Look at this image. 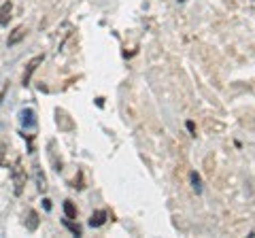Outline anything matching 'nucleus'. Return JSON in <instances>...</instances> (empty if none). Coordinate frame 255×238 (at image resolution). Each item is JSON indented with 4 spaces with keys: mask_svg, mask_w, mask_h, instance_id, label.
I'll list each match as a JSON object with an SVG mask.
<instances>
[{
    "mask_svg": "<svg viewBox=\"0 0 255 238\" xmlns=\"http://www.w3.org/2000/svg\"><path fill=\"white\" fill-rule=\"evenodd\" d=\"M11 177H13V192L15 196L23 194V185H26V170L21 168V160H15L13 168H11Z\"/></svg>",
    "mask_w": 255,
    "mask_h": 238,
    "instance_id": "obj_1",
    "label": "nucleus"
},
{
    "mask_svg": "<svg viewBox=\"0 0 255 238\" xmlns=\"http://www.w3.org/2000/svg\"><path fill=\"white\" fill-rule=\"evenodd\" d=\"M43 60H45V55H34L28 64H26V70H23V77H21V85L26 87V85H30V79H32V75L36 73V68L43 64Z\"/></svg>",
    "mask_w": 255,
    "mask_h": 238,
    "instance_id": "obj_2",
    "label": "nucleus"
},
{
    "mask_svg": "<svg viewBox=\"0 0 255 238\" xmlns=\"http://www.w3.org/2000/svg\"><path fill=\"white\" fill-rule=\"evenodd\" d=\"M26 34H28V28H26V26L13 28V32L9 34V38H6V45H9V47H15L17 43H21L23 38H26Z\"/></svg>",
    "mask_w": 255,
    "mask_h": 238,
    "instance_id": "obj_3",
    "label": "nucleus"
},
{
    "mask_svg": "<svg viewBox=\"0 0 255 238\" xmlns=\"http://www.w3.org/2000/svg\"><path fill=\"white\" fill-rule=\"evenodd\" d=\"M19 121L23 128H34L36 125V113L32 109H21L19 111Z\"/></svg>",
    "mask_w": 255,
    "mask_h": 238,
    "instance_id": "obj_4",
    "label": "nucleus"
},
{
    "mask_svg": "<svg viewBox=\"0 0 255 238\" xmlns=\"http://www.w3.org/2000/svg\"><path fill=\"white\" fill-rule=\"evenodd\" d=\"M11 11H13V2H11V0L2 2V6H0V26H9Z\"/></svg>",
    "mask_w": 255,
    "mask_h": 238,
    "instance_id": "obj_5",
    "label": "nucleus"
},
{
    "mask_svg": "<svg viewBox=\"0 0 255 238\" xmlns=\"http://www.w3.org/2000/svg\"><path fill=\"white\" fill-rule=\"evenodd\" d=\"M107 217H109V213H107V211H94V213H92V217H90V226H92V228L105 226V224H107Z\"/></svg>",
    "mask_w": 255,
    "mask_h": 238,
    "instance_id": "obj_6",
    "label": "nucleus"
},
{
    "mask_svg": "<svg viewBox=\"0 0 255 238\" xmlns=\"http://www.w3.org/2000/svg\"><path fill=\"white\" fill-rule=\"evenodd\" d=\"M38 224H41V219H38V213L34 209L28 211V219H26V230L28 232H34V230L38 228Z\"/></svg>",
    "mask_w": 255,
    "mask_h": 238,
    "instance_id": "obj_7",
    "label": "nucleus"
},
{
    "mask_svg": "<svg viewBox=\"0 0 255 238\" xmlns=\"http://www.w3.org/2000/svg\"><path fill=\"white\" fill-rule=\"evenodd\" d=\"M34 177H36V187H38V192L45 194V192H47V179H45V174H43V170L38 168V166H34Z\"/></svg>",
    "mask_w": 255,
    "mask_h": 238,
    "instance_id": "obj_8",
    "label": "nucleus"
},
{
    "mask_svg": "<svg viewBox=\"0 0 255 238\" xmlns=\"http://www.w3.org/2000/svg\"><path fill=\"white\" fill-rule=\"evenodd\" d=\"M189 179H191V187H194V192L200 194V192H202V179H200V174L194 170V172L189 174Z\"/></svg>",
    "mask_w": 255,
    "mask_h": 238,
    "instance_id": "obj_9",
    "label": "nucleus"
},
{
    "mask_svg": "<svg viewBox=\"0 0 255 238\" xmlns=\"http://www.w3.org/2000/svg\"><path fill=\"white\" fill-rule=\"evenodd\" d=\"M64 213H66V217H68V219H77V206L70 202V200L64 202Z\"/></svg>",
    "mask_w": 255,
    "mask_h": 238,
    "instance_id": "obj_10",
    "label": "nucleus"
},
{
    "mask_svg": "<svg viewBox=\"0 0 255 238\" xmlns=\"http://www.w3.org/2000/svg\"><path fill=\"white\" fill-rule=\"evenodd\" d=\"M64 226H66V228H68V230H70V232H73L75 236H81V234H83V230H81V228H79L77 224H73V221H70L68 217H66V219H64Z\"/></svg>",
    "mask_w": 255,
    "mask_h": 238,
    "instance_id": "obj_11",
    "label": "nucleus"
},
{
    "mask_svg": "<svg viewBox=\"0 0 255 238\" xmlns=\"http://www.w3.org/2000/svg\"><path fill=\"white\" fill-rule=\"evenodd\" d=\"M81 179H83V172L79 170V179H75V181H73V187H75V189H83V185H81Z\"/></svg>",
    "mask_w": 255,
    "mask_h": 238,
    "instance_id": "obj_12",
    "label": "nucleus"
},
{
    "mask_svg": "<svg viewBox=\"0 0 255 238\" xmlns=\"http://www.w3.org/2000/svg\"><path fill=\"white\" fill-rule=\"evenodd\" d=\"M187 130L191 132V136H196V125H194V121H187Z\"/></svg>",
    "mask_w": 255,
    "mask_h": 238,
    "instance_id": "obj_13",
    "label": "nucleus"
},
{
    "mask_svg": "<svg viewBox=\"0 0 255 238\" xmlns=\"http://www.w3.org/2000/svg\"><path fill=\"white\" fill-rule=\"evenodd\" d=\"M43 202H45V211H51V202H49V200H47V198H45V200H43Z\"/></svg>",
    "mask_w": 255,
    "mask_h": 238,
    "instance_id": "obj_14",
    "label": "nucleus"
},
{
    "mask_svg": "<svg viewBox=\"0 0 255 238\" xmlns=\"http://www.w3.org/2000/svg\"><path fill=\"white\" fill-rule=\"evenodd\" d=\"M179 2H183V0H179Z\"/></svg>",
    "mask_w": 255,
    "mask_h": 238,
    "instance_id": "obj_15",
    "label": "nucleus"
}]
</instances>
